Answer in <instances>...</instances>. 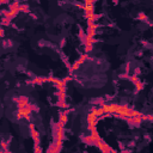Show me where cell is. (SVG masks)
Returning a JSON list of instances; mask_svg holds the SVG:
<instances>
[{
  "mask_svg": "<svg viewBox=\"0 0 153 153\" xmlns=\"http://www.w3.org/2000/svg\"><path fill=\"white\" fill-rule=\"evenodd\" d=\"M104 111V115L105 114H117V115H121V116H124V117H130V118H135V117H145L141 112L136 111V110H133L126 105H120V104H104L100 106Z\"/></svg>",
  "mask_w": 153,
  "mask_h": 153,
  "instance_id": "6da1fadb",
  "label": "cell"
},
{
  "mask_svg": "<svg viewBox=\"0 0 153 153\" xmlns=\"http://www.w3.org/2000/svg\"><path fill=\"white\" fill-rule=\"evenodd\" d=\"M30 112H31V106L27 105V106H25V108L19 109L18 112H17V116H18L19 118H22V117H24V118H29Z\"/></svg>",
  "mask_w": 153,
  "mask_h": 153,
  "instance_id": "7a4b0ae2",
  "label": "cell"
},
{
  "mask_svg": "<svg viewBox=\"0 0 153 153\" xmlns=\"http://www.w3.org/2000/svg\"><path fill=\"white\" fill-rule=\"evenodd\" d=\"M27 105H29V103H27V100H26L25 98H20V99L18 100V106H19V109L25 108V106H27Z\"/></svg>",
  "mask_w": 153,
  "mask_h": 153,
  "instance_id": "3957f363",
  "label": "cell"
},
{
  "mask_svg": "<svg viewBox=\"0 0 153 153\" xmlns=\"http://www.w3.org/2000/svg\"><path fill=\"white\" fill-rule=\"evenodd\" d=\"M86 57H87L86 55H82V56H81V57H80V59H79L78 61H75V62H74V65H73V69H75V68H78V66H79L80 63H82V62H84V60H85Z\"/></svg>",
  "mask_w": 153,
  "mask_h": 153,
  "instance_id": "277c9868",
  "label": "cell"
},
{
  "mask_svg": "<svg viewBox=\"0 0 153 153\" xmlns=\"http://www.w3.org/2000/svg\"><path fill=\"white\" fill-rule=\"evenodd\" d=\"M18 11H19V7H14V8H12V10L7 13V18H12V17H14V16L17 14Z\"/></svg>",
  "mask_w": 153,
  "mask_h": 153,
  "instance_id": "5b68a950",
  "label": "cell"
}]
</instances>
